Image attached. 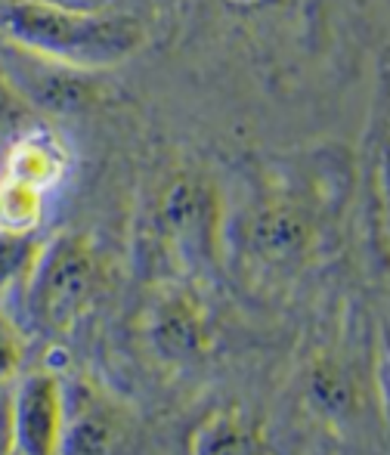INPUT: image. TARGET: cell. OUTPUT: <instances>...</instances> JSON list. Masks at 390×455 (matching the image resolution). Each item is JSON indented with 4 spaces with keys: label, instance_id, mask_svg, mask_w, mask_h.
<instances>
[{
    "label": "cell",
    "instance_id": "6da1fadb",
    "mask_svg": "<svg viewBox=\"0 0 390 455\" xmlns=\"http://www.w3.org/2000/svg\"><path fill=\"white\" fill-rule=\"evenodd\" d=\"M0 37L56 66L102 72L143 50L146 22L118 6L81 12L41 0H6L0 4Z\"/></svg>",
    "mask_w": 390,
    "mask_h": 455
},
{
    "label": "cell",
    "instance_id": "7a4b0ae2",
    "mask_svg": "<svg viewBox=\"0 0 390 455\" xmlns=\"http://www.w3.org/2000/svg\"><path fill=\"white\" fill-rule=\"evenodd\" d=\"M99 291V264L81 235H53L37 245L25 273V300L37 329L68 335Z\"/></svg>",
    "mask_w": 390,
    "mask_h": 455
},
{
    "label": "cell",
    "instance_id": "3957f363",
    "mask_svg": "<svg viewBox=\"0 0 390 455\" xmlns=\"http://www.w3.org/2000/svg\"><path fill=\"white\" fill-rule=\"evenodd\" d=\"M66 390L50 371H28L6 403V450L19 455L60 452Z\"/></svg>",
    "mask_w": 390,
    "mask_h": 455
},
{
    "label": "cell",
    "instance_id": "277c9868",
    "mask_svg": "<svg viewBox=\"0 0 390 455\" xmlns=\"http://www.w3.org/2000/svg\"><path fill=\"white\" fill-rule=\"evenodd\" d=\"M68 168V156L66 146L56 133H50L47 127L31 124L28 131L16 133L10 140V152H6L4 162V177H12V180H22L41 192L56 189Z\"/></svg>",
    "mask_w": 390,
    "mask_h": 455
},
{
    "label": "cell",
    "instance_id": "5b68a950",
    "mask_svg": "<svg viewBox=\"0 0 390 455\" xmlns=\"http://www.w3.org/2000/svg\"><path fill=\"white\" fill-rule=\"evenodd\" d=\"M121 437L118 419L112 406H106L87 387L75 394V406L66 400V419H62L60 452H108L115 450V440Z\"/></svg>",
    "mask_w": 390,
    "mask_h": 455
},
{
    "label": "cell",
    "instance_id": "8992f818",
    "mask_svg": "<svg viewBox=\"0 0 390 455\" xmlns=\"http://www.w3.org/2000/svg\"><path fill=\"white\" fill-rule=\"evenodd\" d=\"M155 341L168 356H195L204 347V319L193 298H168L158 307Z\"/></svg>",
    "mask_w": 390,
    "mask_h": 455
},
{
    "label": "cell",
    "instance_id": "52a82bcc",
    "mask_svg": "<svg viewBox=\"0 0 390 455\" xmlns=\"http://www.w3.org/2000/svg\"><path fill=\"white\" fill-rule=\"evenodd\" d=\"M44 202H47V192L0 174V227L4 229L35 233L44 220Z\"/></svg>",
    "mask_w": 390,
    "mask_h": 455
},
{
    "label": "cell",
    "instance_id": "ba28073f",
    "mask_svg": "<svg viewBox=\"0 0 390 455\" xmlns=\"http://www.w3.org/2000/svg\"><path fill=\"white\" fill-rule=\"evenodd\" d=\"M31 124H37V108L19 91L10 68L0 62V140H12Z\"/></svg>",
    "mask_w": 390,
    "mask_h": 455
},
{
    "label": "cell",
    "instance_id": "9c48e42d",
    "mask_svg": "<svg viewBox=\"0 0 390 455\" xmlns=\"http://www.w3.org/2000/svg\"><path fill=\"white\" fill-rule=\"evenodd\" d=\"M35 251H37L35 233H16V229L0 227V294L16 285L19 279H25Z\"/></svg>",
    "mask_w": 390,
    "mask_h": 455
},
{
    "label": "cell",
    "instance_id": "30bf717a",
    "mask_svg": "<svg viewBox=\"0 0 390 455\" xmlns=\"http://www.w3.org/2000/svg\"><path fill=\"white\" fill-rule=\"evenodd\" d=\"M260 450L258 437L245 425L233 419H214L208 421L202 434L195 437V452H254Z\"/></svg>",
    "mask_w": 390,
    "mask_h": 455
},
{
    "label": "cell",
    "instance_id": "8fae6325",
    "mask_svg": "<svg viewBox=\"0 0 390 455\" xmlns=\"http://www.w3.org/2000/svg\"><path fill=\"white\" fill-rule=\"evenodd\" d=\"M25 356H28V341L22 329L10 313L0 310V384L22 375Z\"/></svg>",
    "mask_w": 390,
    "mask_h": 455
},
{
    "label": "cell",
    "instance_id": "7c38bea8",
    "mask_svg": "<svg viewBox=\"0 0 390 455\" xmlns=\"http://www.w3.org/2000/svg\"><path fill=\"white\" fill-rule=\"evenodd\" d=\"M50 6H62V10H81V12H97V10H112L121 0H41Z\"/></svg>",
    "mask_w": 390,
    "mask_h": 455
},
{
    "label": "cell",
    "instance_id": "4fadbf2b",
    "mask_svg": "<svg viewBox=\"0 0 390 455\" xmlns=\"http://www.w3.org/2000/svg\"><path fill=\"white\" fill-rule=\"evenodd\" d=\"M223 4H227L233 12H260L270 4H276V0H223Z\"/></svg>",
    "mask_w": 390,
    "mask_h": 455
},
{
    "label": "cell",
    "instance_id": "5bb4252c",
    "mask_svg": "<svg viewBox=\"0 0 390 455\" xmlns=\"http://www.w3.org/2000/svg\"><path fill=\"white\" fill-rule=\"evenodd\" d=\"M139 4H143L146 10H152V12H162V10H168L171 4H177V0H139Z\"/></svg>",
    "mask_w": 390,
    "mask_h": 455
},
{
    "label": "cell",
    "instance_id": "9a60e30c",
    "mask_svg": "<svg viewBox=\"0 0 390 455\" xmlns=\"http://www.w3.org/2000/svg\"><path fill=\"white\" fill-rule=\"evenodd\" d=\"M0 4H6V0H0Z\"/></svg>",
    "mask_w": 390,
    "mask_h": 455
}]
</instances>
